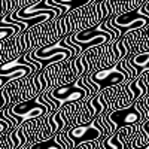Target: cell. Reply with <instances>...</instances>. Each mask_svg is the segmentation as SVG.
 <instances>
[{"mask_svg": "<svg viewBox=\"0 0 149 149\" xmlns=\"http://www.w3.org/2000/svg\"><path fill=\"white\" fill-rule=\"evenodd\" d=\"M26 149H66V146L60 142L58 136H55V137H51V139L40 140V142L31 145L30 148H26Z\"/></svg>", "mask_w": 149, "mask_h": 149, "instance_id": "ba28073f", "label": "cell"}, {"mask_svg": "<svg viewBox=\"0 0 149 149\" xmlns=\"http://www.w3.org/2000/svg\"><path fill=\"white\" fill-rule=\"evenodd\" d=\"M139 125H140V130L146 134V137H148V140H149V119L145 121V122H140Z\"/></svg>", "mask_w": 149, "mask_h": 149, "instance_id": "30bf717a", "label": "cell"}, {"mask_svg": "<svg viewBox=\"0 0 149 149\" xmlns=\"http://www.w3.org/2000/svg\"><path fill=\"white\" fill-rule=\"evenodd\" d=\"M103 24L107 29H112L115 31H118L119 27H125L128 31H131V30H137V29H143V27L149 26V17L142 14L140 9H136V10H130V12H125L122 15L110 18V19L104 21Z\"/></svg>", "mask_w": 149, "mask_h": 149, "instance_id": "3957f363", "label": "cell"}, {"mask_svg": "<svg viewBox=\"0 0 149 149\" xmlns=\"http://www.w3.org/2000/svg\"><path fill=\"white\" fill-rule=\"evenodd\" d=\"M100 149H125V145H124V142L119 139L118 133L115 131L113 134H110L109 137L102 143V148Z\"/></svg>", "mask_w": 149, "mask_h": 149, "instance_id": "9c48e42d", "label": "cell"}, {"mask_svg": "<svg viewBox=\"0 0 149 149\" xmlns=\"http://www.w3.org/2000/svg\"><path fill=\"white\" fill-rule=\"evenodd\" d=\"M130 64L136 69L137 74H140L143 70H149V51L139 52V54H136L134 57H131Z\"/></svg>", "mask_w": 149, "mask_h": 149, "instance_id": "52a82bcc", "label": "cell"}, {"mask_svg": "<svg viewBox=\"0 0 149 149\" xmlns=\"http://www.w3.org/2000/svg\"><path fill=\"white\" fill-rule=\"evenodd\" d=\"M48 100H51V103L55 104V109H60L63 104H70L81 102L84 98L90 95V91L79 86L78 84H69V85H61L58 88L49 91L46 94Z\"/></svg>", "mask_w": 149, "mask_h": 149, "instance_id": "7a4b0ae2", "label": "cell"}, {"mask_svg": "<svg viewBox=\"0 0 149 149\" xmlns=\"http://www.w3.org/2000/svg\"><path fill=\"white\" fill-rule=\"evenodd\" d=\"M52 109H54L52 106L43 104L40 102H37V98H34V100H26V102L14 104L12 107L3 109V113L8 116H12L19 125V124L26 122V121L40 118L42 115L51 112Z\"/></svg>", "mask_w": 149, "mask_h": 149, "instance_id": "6da1fadb", "label": "cell"}, {"mask_svg": "<svg viewBox=\"0 0 149 149\" xmlns=\"http://www.w3.org/2000/svg\"><path fill=\"white\" fill-rule=\"evenodd\" d=\"M131 79L130 78V73L124 69L121 64H116V66H112L110 69H103V70H98L95 72L93 76H91V81L95 82L100 88H110V86H116V85H121L125 81Z\"/></svg>", "mask_w": 149, "mask_h": 149, "instance_id": "277c9868", "label": "cell"}, {"mask_svg": "<svg viewBox=\"0 0 149 149\" xmlns=\"http://www.w3.org/2000/svg\"><path fill=\"white\" fill-rule=\"evenodd\" d=\"M106 116L115 125L116 130L121 127H127V125H137V124L142 122V115L134 104L122 107V109H113Z\"/></svg>", "mask_w": 149, "mask_h": 149, "instance_id": "8992f818", "label": "cell"}, {"mask_svg": "<svg viewBox=\"0 0 149 149\" xmlns=\"http://www.w3.org/2000/svg\"><path fill=\"white\" fill-rule=\"evenodd\" d=\"M6 130H9V124L0 118V133H5Z\"/></svg>", "mask_w": 149, "mask_h": 149, "instance_id": "8fae6325", "label": "cell"}, {"mask_svg": "<svg viewBox=\"0 0 149 149\" xmlns=\"http://www.w3.org/2000/svg\"><path fill=\"white\" fill-rule=\"evenodd\" d=\"M67 136L73 140L74 146L85 143V142H95V140H100L102 137H104L103 130L95 121L73 127L72 130L67 131Z\"/></svg>", "mask_w": 149, "mask_h": 149, "instance_id": "5b68a950", "label": "cell"}, {"mask_svg": "<svg viewBox=\"0 0 149 149\" xmlns=\"http://www.w3.org/2000/svg\"><path fill=\"white\" fill-rule=\"evenodd\" d=\"M137 149H149V145H148V146H145V148H137Z\"/></svg>", "mask_w": 149, "mask_h": 149, "instance_id": "7c38bea8", "label": "cell"}, {"mask_svg": "<svg viewBox=\"0 0 149 149\" xmlns=\"http://www.w3.org/2000/svg\"><path fill=\"white\" fill-rule=\"evenodd\" d=\"M148 102H149V94H148Z\"/></svg>", "mask_w": 149, "mask_h": 149, "instance_id": "4fadbf2b", "label": "cell"}]
</instances>
